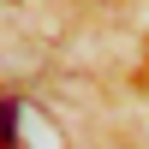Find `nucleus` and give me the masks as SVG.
Wrapping results in <instances>:
<instances>
[{"label":"nucleus","mask_w":149,"mask_h":149,"mask_svg":"<svg viewBox=\"0 0 149 149\" xmlns=\"http://www.w3.org/2000/svg\"><path fill=\"white\" fill-rule=\"evenodd\" d=\"M0 149H18V102H0Z\"/></svg>","instance_id":"nucleus-1"}]
</instances>
